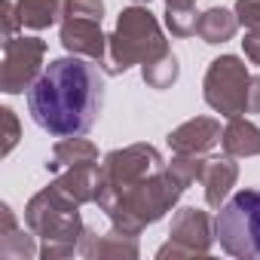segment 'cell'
<instances>
[{
  "label": "cell",
  "instance_id": "6da1fadb",
  "mask_svg": "<svg viewBox=\"0 0 260 260\" xmlns=\"http://www.w3.org/2000/svg\"><path fill=\"white\" fill-rule=\"evenodd\" d=\"M104 104V74L95 61L64 55L49 61L40 80L28 89V110L52 138L86 135L98 122Z\"/></svg>",
  "mask_w": 260,
  "mask_h": 260
},
{
  "label": "cell",
  "instance_id": "7a4b0ae2",
  "mask_svg": "<svg viewBox=\"0 0 260 260\" xmlns=\"http://www.w3.org/2000/svg\"><path fill=\"white\" fill-rule=\"evenodd\" d=\"M181 196H184V187L169 175V169H159L153 175H144L119 187L95 184V205L107 214V220L116 230L132 236H141V230L162 220L178 205Z\"/></svg>",
  "mask_w": 260,
  "mask_h": 260
},
{
  "label": "cell",
  "instance_id": "3957f363",
  "mask_svg": "<svg viewBox=\"0 0 260 260\" xmlns=\"http://www.w3.org/2000/svg\"><path fill=\"white\" fill-rule=\"evenodd\" d=\"M25 226L43 242L40 245L43 260H61L71 254H80V239L86 230L80 217V202L71 199L55 181L28 199Z\"/></svg>",
  "mask_w": 260,
  "mask_h": 260
},
{
  "label": "cell",
  "instance_id": "277c9868",
  "mask_svg": "<svg viewBox=\"0 0 260 260\" xmlns=\"http://www.w3.org/2000/svg\"><path fill=\"white\" fill-rule=\"evenodd\" d=\"M169 52V40L162 34L159 19L147 10V4H132L116 16L113 34H107V61L104 74L116 77L135 64H147Z\"/></svg>",
  "mask_w": 260,
  "mask_h": 260
},
{
  "label": "cell",
  "instance_id": "5b68a950",
  "mask_svg": "<svg viewBox=\"0 0 260 260\" xmlns=\"http://www.w3.org/2000/svg\"><path fill=\"white\" fill-rule=\"evenodd\" d=\"M214 239L230 257L260 260V190L245 187L233 193L214 217Z\"/></svg>",
  "mask_w": 260,
  "mask_h": 260
},
{
  "label": "cell",
  "instance_id": "8992f818",
  "mask_svg": "<svg viewBox=\"0 0 260 260\" xmlns=\"http://www.w3.org/2000/svg\"><path fill=\"white\" fill-rule=\"evenodd\" d=\"M248 86H251L248 64L239 55H217L205 71L202 98L214 113L233 119L248 113Z\"/></svg>",
  "mask_w": 260,
  "mask_h": 260
},
{
  "label": "cell",
  "instance_id": "52a82bcc",
  "mask_svg": "<svg viewBox=\"0 0 260 260\" xmlns=\"http://www.w3.org/2000/svg\"><path fill=\"white\" fill-rule=\"evenodd\" d=\"M46 40L40 37H13L4 43V64H0V92L22 95L43 74Z\"/></svg>",
  "mask_w": 260,
  "mask_h": 260
},
{
  "label": "cell",
  "instance_id": "ba28073f",
  "mask_svg": "<svg viewBox=\"0 0 260 260\" xmlns=\"http://www.w3.org/2000/svg\"><path fill=\"white\" fill-rule=\"evenodd\" d=\"M217 239H214V220H211V214L208 211H202V208H193V205H184V208H178L175 211V217H172V226H169V242L156 251V257L159 260H166V257H202V254H208L211 251V245H214Z\"/></svg>",
  "mask_w": 260,
  "mask_h": 260
},
{
  "label": "cell",
  "instance_id": "9c48e42d",
  "mask_svg": "<svg viewBox=\"0 0 260 260\" xmlns=\"http://www.w3.org/2000/svg\"><path fill=\"white\" fill-rule=\"evenodd\" d=\"M159 169H166V159L153 144H128V147L110 150L98 162V184H110V187L132 184Z\"/></svg>",
  "mask_w": 260,
  "mask_h": 260
},
{
  "label": "cell",
  "instance_id": "30bf717a",
  "mask_svg": "<svg viewBox=\"0 0 260 260\" xmlns=\"http://www.w3.org/2000/svg\"><path fill=\"white\" fill-rule=\"evenodd\" d=\"M58 40L71 55L89 58V61L104 68V61H107V34L101 31V22H95V19H68L64 16L61 28H58Z\"/></svg>",
  "mask_w": 260,
  "mask_h": 260
},
{
  "label": "cell",
  "instance_id": "8fae6325",
  "mask_svg": "<svg viewBox=\"0 0 260 260\" xmlns=\"http://www.w3.org/2000/svg\"><path fill=\"white\" fill-rule=\"evenodd\" d=\"M223 138V128L214 116H193L187 122H181L178 128L166 135V144L172 153H196L205 156L208 150H214Z\"/></svg>",
  "mask_w": 260,
  "mask_h": 260
},
{
  "label": "cell",
  "instance_id": "7c38bea8",
  "mask_svg": "<svg viewBox=\"0 0 260 260\" xmlns=\"http://www.w3.org/2000/svg\"><path fill=\"white\" fill-rule=\"evenodd\" d=\"M80 254L86 260H135L141 254L138 248V236L132 233H122V230H110L104 236H98L95 230H83V239H80Z\"/></svg>",
  "mask_w": 260,
  "mask_h": 260
},
{
  "label": "cell",
  "instance_id": "4fadbf2b",
  "mask_svg": "<svg viewBox=\"0 0 260 260\" xmlns=\"http://www.w3.org/2000/svg\"><path fill=\"white\" fill-rule=\"evenodd\" d=\"M236 181H239V162H236V156L205 159V169H202V178H199V184L205 187V205L217 211L230 199V190L236 187Z\"/></svg>",
  "mask_w": 260,
  "mask_h": 260
},
{
  "label": "cell",
  "instance_id": "5bb4252c",
  "mask_svg": "<svg viewBox=\"0 0 260 260\" xmlns=\"http://www.w3.org/2000/svg\"><path fill=\"white\" fill-rule=\"evenodd\" d=\"M220 147H223L226 156H236V159L260 156V125H254V122L245 119V116H233V119H226Z\"/></svg>",
  "mask_w": 260,
  "mask_h": 260
},
{
  "label": "cell",
  "instance_id": "9a60e30c",
  "mask_svg": "<svg viewBox=\"0 0 260 260\" xmlns=\"http://www.w3.org/2000/svg\"><path fill=\"white\" fill-rule=\"evenodd\" d=\"M0 220H4V226H0V257H7V260H31L34 254H40L34 248V233L28 230H19L16 223V214L13 208L4 202L0 205Z\"/></svg>",
  "mask_w": 260,
  "mask_h": 260
},
{
  "label": "cell",
  "instance_id": "2e32d148",
  "mask_svg": "<svg viewBox=\"0 0 260 260\" xmlns=\"http://www.w3.org/2000/svg\"><path fill=\"white\" fill-rule=\"evenodd\" d=\"M89 162H98V147L89 141V138H58L55 147H52V156L46 162V172L58 175L71 166H89Z\"/></svg>",
  "mask_w": 260,
  "mask_h": 260
},
{
  "label": "cell",
  "instance_id": "e0dca14e",
  "mask_svg": "<svg viewBox=\"0 0 260 260\" xmlns=\"http://www.w3.org/2000/svg\"><path fill=\"white\" fill-rule=\"evenodd\" d=\"M236 31H239V19H236V13H230V10H223V7L205 10V13L199 16V25H196L199 40L208 43V46H217V43L233 40Z\"/></svg>",
  "mask_w": 260,
  "mask_h": 260
},
{
  "label": "cell",
  "instance_id": "ac0fdd59",
  "mask_svg": "<svg viewBox=\"0 0 260 260\" xmlns=\"http://www.w3.org/2000/svg\"><path fill=\"white\" fill-rule=\"evenodd\" d=\"M55 184H58L71 199H77L80 205L95 202L98 162H89V166H71V169H64V172H58V175H55Z\"/></svg>",
  "mask_w": 260,
  "mask_h": 260
},
{
  "label": "cell",
  "instance_id": "d6986e66",
  "mask_svg": "<svg viewBox=\"0 0 260 260\" xmlns=\"http://www.w3.org/2000/svg\"><path fill=\"white\" fill-rule=\"evenodd\" d=\"M61 4L64 0H16V13L22 28L46 31L55 22H61Z\"/></svg>",
  "mask_w": 260,
  "mask_h": 260
},
{
  "label": "cell",
  "instance_id": "ffe728a7",
  "mask_svg": "<svg viewBox=\"0 0 260 260\" xmlns=\"http://www.w3.org/2000/svg\"><path fill=\"white\" fill-rule=\"evenodd\" d=\"M178 74H181V64H178V58L172 55V49L166 52V55H159V58H153V61H147V64H141V80L150 86V89H172V83L178 80Z\"/></svg>",
  "mask_w": 260,
  "mask_h": 260
},
{
  "label": "cell",
  "instance_id": "44dd1931",
  "mask_svg": "<svg viewBox=\"0 0 260 260\" xmlns=\"http://www.w3.org/2000/svg\"><path fill=\"white\" fill-rule=\"evenodd\" d=\"M166 169H169V175H172L184 190H190V187L202 178L205 159H202V156H196V153H175V156H172V162H166Z\"/></svg>",
  "mask_w": 260,
  "mask_h": 260
},
{
  "label": "cell",
  "instance_id": "7402d4cb",
  "mask_svg": "<svg viewBox=\"0 0 260 260\" xmlns=\"http://www.w3.org/2000/svg\"><path fill=\"white\" fill-rule=\"evenodd\" d=\"M196 25H199L196 7H166V28L172 31V37H193Z\"/></svg>",
  "mask_w": 260,
  "mask_h": 260
},
{
  "label": "cell",
  "instance_id": "603a6c76",
  "mask_svg": "<svg viewBox=\"0 0 260 260\" xmlns=\"http://www.w3.org/2000/svg\"><path fill=\"white\" fill-rule=\"evenodd\" d=\"M104 19V0H64L61 4V19Z\"/></svg>",
  "mask_w": 260,
  "mask_h": 260
},
{
  "label": "cell",
  "instance_id": "cb8c5ba5",
  "mask_svg": "<svg viewBox=\"0 0 260 260\" xmlns=\"http://www.w3.org/2000/svg\"><path fill=\"white\" fill-rule=\"evenodd\" d=\"M0 119H4V125H7V132H4V156H10L13 147L22 138V125H19V116H16L13 107H0Z\"/></svg>",
  "mask_w": 260,
  "mask_h": 260
},
{
  "label": "cell",
  "instance_id": "d4e9b609",
  "mask_svg": "<svg viewBox=\"0 0 260 260\" xmlns=\"http://www.w3.org/2000/svg\"><path fill=\"white\" fill-rule=\"evenodd\" d=\"M233 13L239 25H245L248 31H260V0H236Z\"/></svg>",
  "mask_w": 260,
  "mask_h": 260
},
{
  "label": "cell",
  "instance_id": "484cf974",
  "mask_svg": "<svg viewBox=\"0 0 260 260\" xmlns=\"http://www.w3.org/2000/svg\"><path fill=\"white\" fill-rule=\"evenodd\" d=\"M0 13H4V43L16 37V31L22 28L19 22V13H16V0H4L0 4Z\"/></svg>",
  "mask_w": 260,
  "mask_h": 260
},
{
  "label": "cell",
  "instance_id": "4316f807",
  "mask_svg": "<svg viewBox=\"0 0 260 260\" xmlns=\"http://www.w3.org/2000/svg\"><path fill=\"white\" fill-rule=\"evenodd\" d=\"M242 49H245V58H248L251 64L260 68V31H245V37H242Z\"/></svg>",
  "mask_w": 260,
  "mask_h": 260
},
{
  "label": "cell",
  "instance_id": "83f0119b",
  "mask_svg": "<svg viewBox=\"0 0 260 260\" xmlns=\"http://www.w3.org/2000/svg\"><path fill=\"white\" fill-rule=\"evenodd\" d=\"M248 113H260V74H251V86H248Z\"/></svg>",
  "mask_w": 260,
  "mask_h": 260
},
{
  "label": "cell",
  "instance_id": "f1b7e54d",
  "mask_svg": "<svg viewBox=\"0 0 260 260\" xmlns=\"http://www.w3.org/2000/svg\"><path fill=\"white\" fill-rule=\"evenodd\" d=\"M166 7H196V0H166Z\"/></svg>",
  "mask_w": 260,
  "mask_h": 260
},
{
  "label": "cell",
  "instance_id": "f546056e",
  "mask_svg": "<svg viewBox=\"0 0 260 260\" xmlns=\"http://www.w3.org/2000/svg\"><path fill=\"white\" fill-rule=\"evenodd\" d=\"M132 4H150V0H132Z\"/></svg>",
  "mask_w": 260,
  "mask_h": 260
}]
</instances>
